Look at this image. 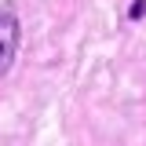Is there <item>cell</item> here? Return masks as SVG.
Instances as JSON below:
<instances>
[{
	"label": "cell",
	"instance_id": "6da1fadb",
	"mask_svg": "<svg viewBox=\"0 0 146 146\" xmlns=\"http://www.w3.org/2000/svg\"><path fill=\"white\" fill-rule=\"evenodd\" d=\"M18 40H22V26H18L15 7H0V77L11 70L18 55Z\"/></svg>",
	"mask_w": 146,
	"mask_h": 146
},
{
	"label": "cell",
	"instance_id": "7a4b0ae2",
	"mask_svg": "<svg viewBox=\"0 0 146 146\" xmlns=\"http://www.w3.org/2000/svg\"><path fill=\"white\" fill-rule=\"evenodd\" d=\"M143 15H146V0H131V7H128V18H131V22H139Z\"/></svg>",
	"mask_w": 146,
	"mask_h": 146
}]
</instances>
